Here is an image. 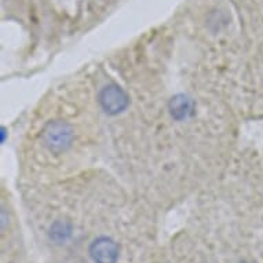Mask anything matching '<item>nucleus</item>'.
Listing matches in <instances>:
<instances>
[{"label":"nucleus","mask_w":263,"mask_h":263,"mask_svg":"<svg viewBox=\"0 0 263 263\" xmlns=\"http://www.w3.org/2000/svg\"><path fill=\"white\" fill-rule=\"evenodd\" d=\"M42 138L48 151L52 153H62L72 145L73 129L65 121H50L43 128Z\"/></svg>","instance_id":"obj_1"},{"label":"nucleus","mask_w":263,"mask_h":263,"mask_svg":"<svg viewBox=\"0 0 263 263\" xmlns=\"http://www.w3.org/2000/svg\"><path fill=\"white\" fill-rule=\"evenodd\" d=\"M101 108L104 109L105 113L108 115H119L128 106V95L121 87L116 84H109L101 90L98 95Z\"/></svg>","instance_id":"obj_2"},{"label":"nucleus","mask_w":263,"mask_h":263,"mask_svg":"<svg viewBox=\"0 0 263 263\" xmlns=\"http://www.w3.org/2000/svg\"><path fill=\"white\" fill-rule=\"evenodd\" d=\"M91 260L94 263H117L119 246L110 237H98L90 244L88 248Z\"/></svg>","instance_id":"obj_3"},{"label":"nucleus","mask_w":263,"mask_h":263,"mask_svg":"<svg viewBox=\"0 0 263 263\" xmlns=\"http://www.w3.org/2000/svg\"><path fill=\"white\" fill-rule=\"evenodd\" d=\"M170 112L175 120H185L193 112V102L185 95H177L170 102Z\"/></svg>","instance_id":"obj_4"},{"label":"nucleus","mask_w":263,"mask_h":263,"mask_svg":"<svg viewBox=\"0 0 263 263\" xmlns=\"http://www.w3.org/2000/svg\"><path fill=\"white\" fill-rule=\"evenodd\" d=\"M70 234H72V226L68 222L58 220L50 228V237L58 244L66 241L70 237Z\"/></svg>","instance_id":"obj_5"},{"label":"nucleus","mask_w":263,"mask_h":263,"mask_svg":"<svg viewBox=\"0 0 263 263\" xmlns=\"http://www.w3.org/2000/svg\"><path fill=\"white\" fill-rule=\"evenodd\" d=\"M240 263H251V262H248V260H241Z\"/></svg>","instance_id":"obj_6"}]
</instances>
